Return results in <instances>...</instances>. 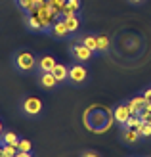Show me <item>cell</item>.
I'll list each match as a JSON object with an SVG mask.
<instances>
[{
  "instance_id": "1",
  "label": "cell",
  "mask_w": 151,
  "mask_h": 157,
  "mask_svg": "<svg viewBox=\"0 0 151 157\" xmlns=\"http://www.w3.org/2000/svg\"><path fill=\"white\" fill-rule=\"evenodd\" d=\"M84 127L96 132V134H103V132H107L111 128V124H113L115 117H113V111L103 105H90L88 109L84 111Z\"/></svg>"
},
{
  "instance_id": "2",
  "label": "cell",
  "mask_w": 151,
  "mask_h": 157,
  "mask_svg": "<svg viewBox=\"0 0 151 157\" xmlns=\"http://www.w3.org/2000/svg\"><path fill=\"white\" fill-rule=\"evenodd\" d=\"M13 63L19 71H33L35 65H36V58L31 52H19L17 56H15Z\"/></svg>"
},
{
  "instance_id": "3",
  "label": "cell",
  "mask_w": 151,
  "mask_h": 157,
  "mask_svg": "<svg viewBox=\"0 0 151 157\" xmlns=\"http://www.w3.org/2000/svg\"><path fill=\"white\" fill-rule=\"evenodd\" d=\"M71 56H73V59H77L78 63H84V61L92 59L94 52L90 48H86L84 44H75V46H71Z\"/></svg>"
},
{
  "instance_id": "4",
  "label": "cell",
  "mask_w": 151,
  "mask_h": 157,
  "mask_svg": "<svg viewBox=\"0 0 151 157\" xmlns=\"http://www.w3.org/2000/svg\"><path fill=\"white\" fill-rule=\"evenodd\" d=\"M23 111H25L27 115H38L42 111V101L35 98V96H29L23 100Z\"/></svg>"
},
{
  "instance_id": "5",
  "label": "cell",
  "mask_w": 151,
  "mask_h": 157,
  "mask_svg": "<svg viewBox=\"0 0 151 157\" xmlns=\"http://www.w3.org/2000/svg\"><path fill=\"white\" fill-rule=\"evenodd\" d=\"M86 77H88V71H86V67L82 63H77L73 67H69V78L73 82H84L86 81Z\"/></svg>"
},
{
  "instance_id": "6",
  "label": "cell",
  "mask_w": 151,
  "mask_h": 157,
  "mask_svg": "<svg viewBox=\"0 0 151 157\" xmlns=\"http://www.w3.org/2000/svg\"><path fill=\"white\" fill-rule=\"evenodd\" d=\"M130 115H132V111H130L128 101H126V104L117 105V107L113 109V117H115V121H117L119 124H124L126 121H128V117H130Z\"/></svg>"
},
{
  "instance_id": "7",
  "label": "cell",
  "mask_w": 151,
  "mask_h": 157,
  "mask_svg": "<svg viewBox=\"0 0 151 157\" xmlns=\"http://www.w3.org/2000/svg\"><path fill=\"white\" fill-rule=\"evenodd\" d=\"M50 33H52L55 38H65L67 35H71V33H69V29H67V25H65V21H63L61 17H59V19H58V21H55L54 25H52Z\"/></svg>"
},
{
  "instance_id": "8",
  "label": "cell",
  "mask_w": 151,
  "mask_h": 157,
  "mask_svg": "<svg viewBox=\"0 0 151 157\" xmlns=\"http://www.w3.org/2000/svg\"><path fill=\"white\" fill-rule=\"evenodd\" d=\"M128 105H130L132 115H138L142 109L147 105V101H145V98H144V96H134L132 100H128Z\"/></svg>"
},
{
  "instance_id": "9",
  "label": "cell",
  "mask_w": 151,
  "mask_h": 157,
  "mask_svg": "<svg viewBox=\"0 0 151 157\" xmlns=\"http://www.w3.org/2000/svg\"><path fill=\"white\" fill-rule=\"evenodd\" d=\"M58 65V61H55L52 56H44L38 59V67H40V73H50L54 71V67Z\"/></svg>"
},
{
  "instance_id": "10",
  "label": "cell",
  "mask_w": 151,
  "mask_h": 157,
  "mask_svg": "<svg viewBox=\"0 0 151 157\" xmlns=\"http://www.w3.org/2000/svg\"><path fill=\"white\" fill-rule=\"evenodd\" d=\"M140 138L142 136H140V130L138 128H126L124 127V130H123V140H124L126 144H136Z\"/></svg>"
},
{
  "instance_id": "11",
  "label": "cell",
  "mask_w": 151,
  "mask_h": 157,
  "mask_svg": "<svg viewBox=\"0 0 151 157\" xmlns=\"http://www.w3.org/2000/svg\"><path fill=\"white\" fill-rule=\"evenodd\" d=\"M61 19L65 21V25L69 29V33H77L78 27H81V19L77 17V13L75 15H61Z\"/></svg>"
},
{
  "instance_id": "12",
  "label": "cell",
  "mask_w": 151,
  "mask_h": 157,
  "mask_svg": "<svg viewBox=\"0 0 151 157\" xmlns=\"http://www.w3.org/2000/svg\"><path fill=\"white\" fill-rule=\"evenodd\" d=\"M78 10H81V0H67L65 6H63L61 15H75Z\"/></svg>"
},
{
  "instance_id": "13",
  "label": "cell",
  "mask_w": 151,
  "mask_h": 157,
  "mask_svg": "<svg viewBox=\"0 0 151 157\" xmlns=\"http://www.w3.org/2000/svg\"><path fill=\"white\" fill-rule=\"evenodd\" d=\"M52 73H54V77H55V81H58V82H63V81H67V78H69V67L58 63V65L54 67Z\"/></svg>"
},
{
  "instance_id": "14",
  "label": "cell",
  "mask_w": 151,
  "mask_h": 157,
  "mask_svg": "<svg viewBox=\"0 0 151 157\" xmlns=\"http://www.w3.org/2000/svg\"><path fill=\"white\" fill-rule=\"evenodd\" d=\"M40 84H42V88H48V90H52L54 86L58 84V81H55L54 73L50 71V73H42V75H40Z\"/></svg>"
},
{
  "instance_id": "15",
  "label": "cell",
  "mask_w": 151,
  "mask_h": 157,
  "mask_svg": "<svg viewBox=\"0 0 151 157\" xmlns=\"http://www.w3.org/2000/svg\"><path fill=\"white\" fill-rule=\"evenodd\" d=\"M27 29H31L33 33H42V25H40V21H38V17L35 13L27 15Z\"/></svg>"
},
{
  "instance_id": "16",
  "label": "cell",
  "mask_w": 151,
  "mask_h": 157,
  "mask_svg": "<svg viewBox=\"0 0 151 157\" xmlns=\"http://www.w3.org/2000/svg\"><path fill=\"white\" fill-rule=\"evenodd\" d=\"M0 144H12V146H17V144H19V136L15 134V132H12V130L2 132V136H0Z\"/></svg>"
},
{
  "instance_id": "17",
  "label": "cell",
  "mask_w": 151,
  "mask_h": 157,
  "mask_svg": "<svg viewBox=\"0 0 151 157\" xmlns=\"http://www.w3.org/2000/svg\"><path fill=\"white\" fill-rule=\"evenodd\" d=\"M142 123H144V121H142L138 115H130V117H128V121H126L123 127H126V128H140V124H142Z\"/></svg>"
},
{
  "instance_id": "18",
  "label": "cell",
  "mask_w": 151,
  "mask_h": 157,
  "mask_svg": "<svg viewBox=\"0 0 151 157\" xmlns=\"http://www.w3.org/2000/svg\"><path fill=\"white\" fill-rule=\"evenodd\" d=\"M96 38H98V52H107L109 50V36L100 35Z\"/></svg>"
},
{
  "instance_id": "19",
  "label": "cell",
  "mask_w": 151,
  "mask_h": 157,
  "mask_svg": "<svg viewBox=\"0 0 151 157\" xmlns=\"http://www.w3.org/2000/svg\"><path fill=\"white\" fill-rule=\"evenodd\" d=\"M82 44L86 46V48H90L92 52L98 50V38H96V36H84V38H82Z\"/></svg>"
},
{
  "instance_id": "20",
  "label": "cell",
  "mask_w": 151,
  "mask_h": 157,
  "mask_svg": "<svg viewBox=\"0 0 151 157\" xmlns=\"http://www.w3.org/2000/svg\"><path fill=\"white\" fill-rule=\"evenodd\" d=\"M2 150H4V157H15L17 155V146H12V144H2Z\"/></svg>"
},
{
  "instance_id": "21",
  "label": "cell",
  "mask_w": 151,
  "mask_h": 157,
  "mask_svg": "<svg viewBox=\"0 0 151 157\" xmlns=\"http://www.w3.org/2000/svg\"><path fill=\"white\" fill-rule=\"evenodd\" d=\"M65 2H67V0H48V4H50L59 15H61V12H63V6H65Z\"/></svg>"
},
{
  "instance_id": "22",
  "label": "cell",
  "mask_w": 151,
  "mask_h": 157,
  "mask_svg": "<svg viewBox=\"0 0 151 157\" xmlns=\"http://www.w3.org/2000/svg\"><path fill=\"white\" fill-rule=\"evenodd\" d=\"M138 130H140V136L142 138H149L151 136V124L149 123H142Z\"/></svg>"
},
{
  "instance_id": "23",
  "label": "cell",
  "mask_w": 151,
  "mask_h": 157,
  "mask_svg": "<svg viewBox=\"0 0 151 157\" xmlns=\"http://www.w3.org/2000/svg\"><path fill=\"white\" fill-rule=\"evenodd\" d=\"M17 150H19V151H31V150H33V144H31L29 140H25V138H19Z\"/></svg>"
},
{
  "instance_id": "24",
  "label": "cell",
  "mask_w": 151,
  "mask_h": 157,
  "mask_svg": "<svg viewBox=\"0 0 151 157\" xmlns=\"http://www.w3.org/2000/svg\"><path fill=\"white\" fill-rule=\"evenodd\" d=\"M138 117H140V119L144 121V123H149V124H151V111H149L147 107H144V109H142V111L138 113Z\"/></svg>"
},
{
  "instance_id": "25",
  "label": "cell",
  "mask_w": 151,
  "mask_h": 157,
  "mask_svg": "<svg viewBox=\"0 0 151 157\" xmlns=\"http://www.w3.org/2000/svg\"><path fill=\"white\" fill-rule=\"evenodd\" d=\"M15 4H17V6L21 8L23 12H27V10H29V4H31V0H15Z\"/></svg>"
},
{
  "instance_id": "26",
  "label": "cell",
  "mask_w": 151,
  "mask_h": 157,
  "mask_svg": "<svg viewBox=\"0 0 151 157\" xmlns=\"http://www.w3.org/2000/svg\"><path fill=\"white\" fill-rule=\"evenodd\" d=\"M144 98H145L147 104H151V88H147V90L144 92Z\"/></svg>"
},
{
  "instance_id": "27",
  "label": "cell",
  "mask_w": 151,
  "mask_h": 157,
  "mask_svg": "<svg viewBox=\"0 0 151 157\" xmlns=\"http://www.w3.org/2000/svg\"><path fill=\"white\" fill-rule=\"evenodd\" d=\"M81 157H100V155H98L96 151H84V153H82Z\"/></svg>"
},
{
  "instance_id": "28",
  "label": "cell",
  "mask_w": 151,
  "mask_h": 157,
  "mask_svg": "<svg viewBox=\"0 0 151 157\" xmlns=\"http://www.w3.org/2000/svg\"><path fill=\"white\" fill-rule=\"evenodd\" d=\"M15 157H33V155H31V151H17Z\"/></svg>"
},
{
  "instance_id": "29",
  "label": "cell",
  "mask_w": 151,
  "mask_h": 157,
  "mask_svg": "<svg viewBox=\"0 0 151 157\" xmlns=\"http://www.w3.org/2000/svg\"><path fill=\"white\" fill-rule=\"evenodd\" d=\"M0 157H4V150H2V144H0Z\"/></svg>"
},
{
  "instance_id": "30",
  "label": "cell",
  "mask_w": 151,
  "mask_h": 157,
  "mask_svg": "<svg viewBox=\"0 0 151 157\" xmlns=\"http://www.w3.org/2000/svg\"><path fill=\"white\" fill-rule=\"evenodd\" d=\"M2 132H4V130H2V121H0V136H2Z\"/></svg>"
},
{
  "instance_id": "31",
  "label": "cell",
  "mask_w": 151,
  "mask_h": 157,
  "mask_svg": "<svg viewBox=\"0 0 151 157\" xmlns=\"http://www.w3.org/2000/svg\"><path fill=\"white\" fill-rule=\"evenodd\" d=\"M145 107H147V109H149V111H151V104H147V105H145Z\"/></svg>"
},
{
  "instance_id": "32",
  "label": "cell",
  "mask_w": 151,
  "mask_h": 157,
  "mask_svg": "<svg viewBox=\"0 0 151 157\" xmlns=\"http://www.w3.org/2000/svg\"><path fill=\"white\" fill-rule=\"evenodd\" d=\"M132 2H142V0H132Z\"/></svg>"
}]
</instances>
